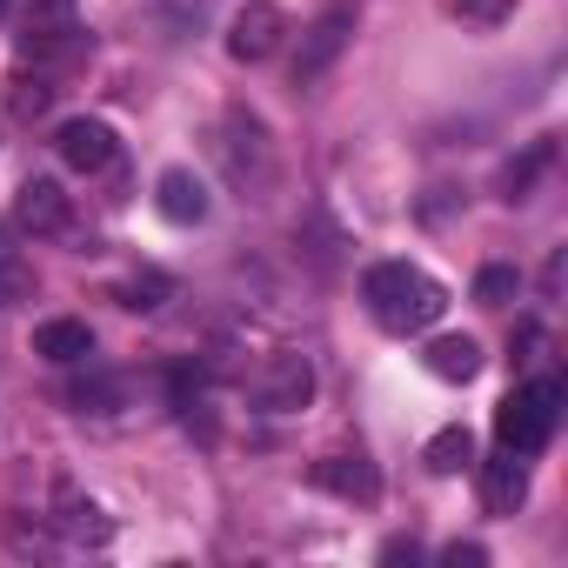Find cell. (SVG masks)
I'll use <instances>...</instances> for the list:
<instances>
[{
    "instance_id": "6da1fadb",
    "label": "cell",
    "mask_w": 568,
    "mask_h": 568,
    "mask_svg": "<svg viewBox=\"0 0 568 568\" xmlns=\"http://www.w3.org/2000/svg\"><path fill=\"white\" fill-rule=\"evenodd\" d=\"M362 302H368L382 335H428L448 315V288L415 261H375L362 274Z\"/></svg>"
},
{
    "instance_id": "7a4b0ae2",
    "label": "cell",
    "mask_w": 568,
    "mask_h": 568,
    "mask_svg": "<svg viewBox=\"0 0 568 568\" xmlns=\"http://www.w3.org/2000/svg\"><path fill=\"white\" fill-rule=\"evenodd\" d=\"M555 422H561V382L541 375V382L515 388V395L495 408V442H501L508 455H541V448L555 442Z\"/></svg>"
},
{
    "instance_id": "3957f363",
    "label": "cell",
    "mask_w": 568,
    "mask_h": 568,
    "mask_svg": "<svg viewBox=\"0 0 568 568\" xmlns=\"http://www.w3.org/2000/svg\"><path fill=\"white\" fill-rule=\"evenodd\" d=\"M221 161H227V181L234 187H247V194H261L267 181H274V148H267V128L247 114V108H234L227 114V128H221Z\"/></svg>"
},
{
    "instance_id": "277c9868",
    "label": "cell",
    "mask_w": 568,
    "mask_h": 568,
    "mask_svg": "<svg viewBox=\"0 0 568 568\" xmlns=\"http://www.w3.org/2000/svg\"><path fill=\"white\" fill-rule=\"evenodd\" d=\"M355 41V8L348 0H335V8H322L308 28H302V54H295V88H315Z\"/></svg>"
},
{
    "instance_id": "5b68a950",
    "label": "cell",
    "mask_w": 568,
    "mask_h": 568,
    "mask_svg": "<svg viewBox=\"0 0 568 568\" xmlns=\"http://www.w3.org/2000/svg\"><path fill=\"white\" fill-rule=\"evenodd\" d=\"M308 395H315V362H308L302 348H274V355L261 362L254 402H261L267 415H295V408H308Z\"/></svg>"
},
{
    "instance_id": "8992f818",
    "label": "cell",
    "mask_w": 568,
    "mask_h": 568,
    "mask_svg": "<svg viewBox=\"0 0 568 568\" xmlns=\"http://www.w3.org/2000/svg\"><path fill=\"white\" fill-rule=\"evenodd\" d=\"M281 41H288V14H281L274 0H247V8H234V21H227V54H234L241 68L274 61Z\"/></svg>"
},
{
    "instance_id": "52a82bcc",
    "label": "cell",
    "mask_w": 568,
    "mask_h": 568,
    "mask_svg": "<svg viewBox=\"0 0 568 568\" xmlns=\"http://www.w3.org/2000/svg\"><path fill=\"white\" fill-rule=\"evenodd\" d=\"M21 48H28L34 61L74 54V48H81V21H74V0H28V14H21Z\"/></svg>"
},
{
    "instance_id": "ba28073f",
    "label": "cell",
    "mask_w": 568,
    "mask_h": 568,
    "mask_svg": "<svg viewBox=\"0 0 568 568\" xmlns=\"http://www.w3.org/2000/svg\"><path fill=\"white\" fill-rule=\"evenodd\" d=\"M54 148H61V161H68L74 174H101V168H114V154H121L114 128H108V121H94V114H74V121H61Z\"/></svg>"
},
{
    "instance_id": "9c48e42d",
    "label": "cell",
    "mask_w": 568,
    "mask_h": 568,
    "mask_svg": "<svg viewBox=\"0 0 568 568\" xmlns=\"http://www.w3.org/2000/svg\"><path fill=\"white\" fill-rule=\"evenodd\" d=\"M308 481H315L322 495H342V501H362V508L382 501V475H375L368 455H322V462L308 468Z\"/></svg>"
},
{
    "instance_id": "30bf717a",
    "label": "cell",
    "mask_w": 568,
    "mask_h": 568,
    "mask_svg": "<svg viewBox=\"0 0 568 568\" xmlns=\"http://www.w3.org/2000/svg\"><path fill=\"white\" fill-rule=\"evenodd\" d=\"M54 528L74 541V548H101V541H114V521L101 515V501L94 495H81L74 481H61L54 488Z\"/></svg>"
},
{
    "instance_id": "8fae6325",
    "label": "cell",
    "mask_w": 568,
    "mask_h": 568,
    "mask_svg": "<svg viewBox=\"0 0 568 568\" xmlns=\"http://www.w3.org/2000/svg\"><path fill=\"white\" fill-rule=\"evenodd\" d=\"M14 221H21L28 234H61V227L74 221V207H68L61 181H48V174H28V181H21V194H14Z\"/></svg>"
},
{
    "instance_id": "7c38bea8",
    "label": "cell",
    "mask_w": 568,
    "mask_h": 568,
    "mask_svg": "<svg viewBox=\"0 0 568 568\" xmlns=\"http://www.w3.org/2000/svg\"><path fill=\"white\" fill-rule=\"evenodd\" d=\"M154 207H161V221H174V227H201V221H207V181H201L194 168H168V174L154 181Z\"/></svg>"
},
{
    "instance_id": "4fadbf2b",
    "label": "cell",
    "mask_w": 568,
    "mask_h": 568,
    "mask_svg": "<svg viewBox=\"0 0 568 568\" xmlns=\"http://www.w3.org/2000/svg\"><path fill=\"white\" fill-rule=\"evenodd\" d=\"M481 501H488V515H515L521 501H528V455H495V462H481Z\"/></svg>"
},
{
    "instance_id": "5bb4252c",
    "label": "cell",
    "mask_w": 568,
    "mask_h": 568,
    "mask_svg": "<svg viewBox=\"0 0 568 568\" xmlns=\"http://www.w3.org/2000/svg\"><path fill=\"white\" fill-rule=\"evenodd\" d=\"M422 368H428L435 382L468 388V382L481 375V342H475V335H435V342H428V355H422Z\"/></svg>"
},
{
    "instance_id": "9a60e30c",
    "label": "cell",
    "mask_w": 568,
    "mask_h": 568,
    "mask_svg": "<svg viewBox=\"0 0 568 568\" xmlns=\"http://www.w3.org/2000/svg\"><path fill=\"white\" fill-rule=\"evenodd\" d=\"M34 355H48V362H61V368H81V362L94 355V328H88V322H41V328H34Z\"/></svg>"
},
{
    "instance_id": "2e32d148",
    "label": "cell",
    "mask_w": 568,
    "mask_h": 568,
    "mask_svg": "<svg viewBox=\"0 0 568 568\" xmlns=\"http://www.w3.org/2000/svg\"><path fill=\"white\" fill-rule=\"evenodd\" d=\"M168 295H174V281H168L161 267H134L128 281H114V302H121V308H134V315H154Z\"/></svg>"
},
{
    "instance_id": "e0dca14e",
    "label": "cell",
    "mask_w": 568,
    "mask_h": 568,
    "mask_svg": "<svg viewBox=\"0 0 568 568\" xmlns=\"http://www.w3.org/2000/svg\"><path fill=\"white\" fill-rule=\"evenodd\" d=\"M422 462H428V475H462L468 462H475V435L455 422V428H442V435H428V448H422Z\"/></svg>"
},
{
    "instance_id": "ac0fdd59",
    "label": "cell",
    "mask_w": 568,
    "mask_h": 568,
    "mask_svg": "<svg viewBox=\"0 0 568 568\" xmlns=\"http://www.w3.org/2000/svg\"><path fill=\"white\" fill-rule=\"evenodd\" d=\"M548 161H555V141H535L528 154H515V161L501 168V201H528V187L548 174Z\"/></svg>"
},
{
    "instance_id": "d6986e66",
    "label": "cell",
    "mask_w": 568,
    "mask_h": 568,
    "mask_svg": "<svg viewBox=\"0 0 568 568\" xmlns=\"http://www.w3.org/2000/svg\"><path fill=\"white\" fill-rule=\"evenodd\" d=\"M68 402H74L81 415H114V408L128 402V382H121V375H101V368H94V375H81V382L68 388Z\"/></svg>"
},
{
    "instance_id": "ffe728a7",
    "label": "cell",
    "mask_w": 568,
    "mask_h": 568,
    "mask_svg": "<svg viewBox=\"0 0 568 568\" xmlns=\"http://www.w3.org/2000/svg\"><path fill=\"white\" fill-rule=\"evenodd\" d=\"M21 302H34V267L14 247H0V308H21Z\"/></svg>"
},
{
    "instance_id": "44dd1931",
    "label": "cell",
    "mask_w": 568,
    "mask_h": 568,
    "mask_svg": "<svg viewBox=\"0 0 568 568\" xmlns=\"http://www.w3.org/2000/svg\"><path fill=\"white\" fill-rule=\"evenodd\" d=\"M48 101H54V88H48L41 74H34V81H28V74H14V81H8V114H14V121L48 114Z\"/></svg>"
},
{
    "instance_id": "7402d4cb",
    "label": "cell",
    "mask_w": 568,
    "mask_h": 568,
    "mask_svg": "<svg viewBox=\"0 0 568 568\" xmlns=\"http://www.w3.org/2000/svg\"><path fill=\"white\" fill-rule=\"evenodd\" d=\"M515 295H521V274H515V267H481V274H475V302H481V308H508Z\"/></svg>"
},
{
    "instance_id": "603a6c76",
    "label": "cell",
    "mask_w": 568,
    "mask_h": 568,
    "mask_svg": "<svg viewBox=\"0 0 568 568\" xmlns=\"http://www.w3.org/2000/svg\"><path fill=\"white\" fill-rule=\"evenodd\" d=\"M168 395H174V408H181V415H187V422H194V408H201V395H207V375H201V368H187V362H181V368H174V375H168Z\"/></svg>"
},
{
    "instance_id": "cb8c5ba5",
    "label": "cell",
    "mask_w": 568,
    "mask_h": 568,
    "mask_svg": "<svg viewBox=\"0 0 568 568\" xmlns=\"http://www.w3.org/2000/svg\"><path fill=\"white\" fill-rule=\"evenodd\" d=\"M448 14H462V21H475V28H501V21L515 14V0H448Z\"/></svg>"
},
{
    "instance_id": "d4e9b609",
    "label": "cell",
    "mask_w": 568,
    "mask_h": 568,
    "mask_svg": "<svg viewBox=\"0 0 568 568\" xmlns=\"http://www.w3.org/2000/svg\"><path fill=\"white\" fill-rule=\"evenodd\" d=\"M442 561H448V568H481V561H488V548H481V541H448V548H442Z\"/></svg>"
},
{
    "instance_id": "484cf974",
    "label": "cell",
    "mask_w": 568,
    "mask_h": 568,
    "mask_svg": "<svg viewBox=\"0 0 568 568\" xmlns=\"http://www.w3.org/2000/svg\"><path fill=\"white\" fill-rule=\"evenodd\" d=\"M415 555H422V548H415V541H402V535H395V541H382V561H415Z\"/></svg>"
},
{
    "instance_id": "4316f807",
    "label": "cell",
    "mask_w": 568,
    "mask_h": 568,
    "mask_svg": "<svg viewBox=\"0 0 568 568\" xmlns=\"http://www.w3.org/2000/svg\"><path fill=\"white\" fill-rule=\"evenodd\" d=\"M0 247H8V227H0Z\"/></svg>"
},
{
    "instance_id": "83f0119b",
    "label": "cell",
    "mask_w": 568,
    "mask_h": 568,
    "mask_svg": "<svg viewBox=\"0 0 568 568\" xmlns=\"http://www.w3.org/2000/svg\"><path fill=\"white\" fill-rule=\"evenodd\" d=\"M0 14H8V0H0Z\"/></svg>"
}]
</instances>
